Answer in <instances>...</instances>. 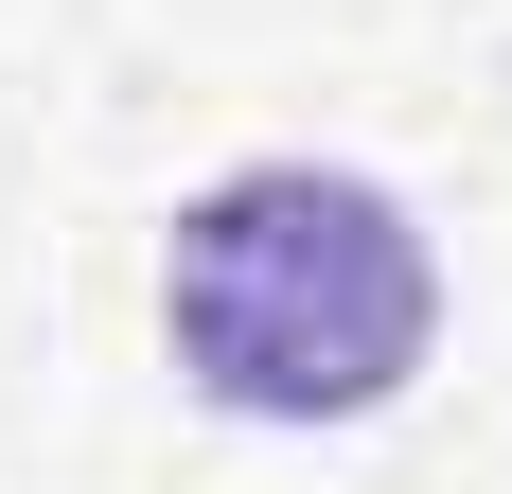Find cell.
<instances>
[{
    "mask_svg": "<svg viewBox=\"0 0 512 494\" xmlns=\"http://www.w3.org/2000/svg\"><path fill=\"white\" fill-rule=\"evenodd\" d=\"M159 318H177V371L212 406H248V424H354V406H389L424 371L442 283H424V230L371 177L265 159V177H212L177 212Z\"/></svg>",
    "mask_w": 512,
    "mask_h": 494,
    "instance_id": "obj_1",
    "label": "cell"
}]
</instances>
